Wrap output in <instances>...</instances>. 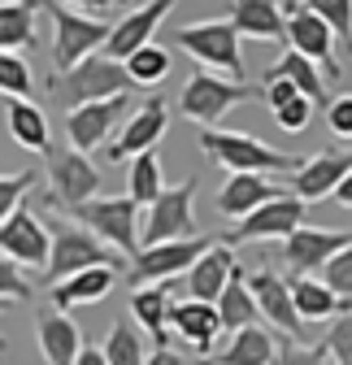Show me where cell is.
<instances>
[{
  "instance_id": "cell-16",
  "label": "cell",
  "mask_w": 352,
  "mask_h": 365,
  "mask_svg": "<svg viewBox=\"0 0 352 365\" xmlns=\"http://www.w3.org/2000/svg\"><path fill=\"white\" fill-rule=\"evenodd\" d=\"M248 292L257 300V313L266 317L270 327H279L291 344L304 339V322H300V313H296V300H291V283L279 279L274 269H257L248 274Z\"/></svg>"
},
{
  "instance_id": "cell-10",
  "label": "cell",
  "mask_w": 352,
  "mask_h": 365,
  "mask_svg": "<svg viewBox=\"0 0 352 365\" xmlns=\"http://www.w3.org/2000/svg\"><path fill=\"white\" fill-rule=\"evenodd\" d=\"M213 248L209 235H196V240H174V244H157V248H144L140 257H130V283L135 287H157V283H170L187 274L205 252Z\"/></svg>"
},
{
  "instance_id": "cell-28",
  "label": "cell",
  "mask_w": 352,
  "mask_h": 365,
  "mask_svg": "<svg viewBox=\"0 0 352 365\" xmlns=\"http://www.w3.org/2000/svg\"><path fill=\"white\" fill-rule=\"evenodd\" d=\"M170 313H174V296L170 287H140L130 296V317L135 327L148 331L157 339V348H165V335H170Z\"/></svg>"
},
{
  "instance_id": "cell-5",
  "label": "cell",
  "mask_w": 352,
  "mask_h": 365,
  "mask_svg": "<svg viewBox=\"0 0 352 365\" xmlns=\"http://www.w3.org/2000/svg\"><path fill=\"white\" fill-rule=\"evenodd\" d=\"M196 240V178H183L179 187H165L140 222V248Z\"/></svg>"
},
{
  "instance_id": "cell-41",
  "label": "cell",
  "mask_w": 352,
  "mask_h": 365,
  "mask_svg": "<svg viewBox=\"0 0 352 365\" xmlns=\"http://www.w3.org/2000/svg\"><path fill=\"white\" fill-rule=\"evenodd\" d=\"M326 344H283L274 365H326Z\"/></svg>"
},
{
  "instance_id": "cell-42",
  "label": "cell",
  "mask_w": 352,
  "mask_h": 365,
  "mask_svg": "<svg viewBox=\"0 0 352 365\" xmlns=\"http://www.w3.org/2000/svg\"><path fill=\"white\" fill-rule=\"evenodd\" d=\"M26 296H31V283H26L22 265L0 257V300H26Z\"/></svg>"
},
{
  "instance_id": "cell-11",
  "label": "cell",
  "mask_w": 352,
  "mask_h": 365,
  "mask_svg": "<svg viewBox=\"0 0 352 365\" xmlns=\"http://www.w3.org/2000/svg\"><path fill=\"white\" fill-rule=\"evenodd\" d=\"M304 226V200H296V196H279V200H270V205H261L257 213H248L244 222H235L231 231L222 235V244L231 248V244H257V240H291L296 231Z\"/></svg>"
},
{
  "instance_id": "cell-29",
  "label": "cell",
  "mask_w": 352,
  "mask_h": 365,
  "mask_svg": "<svg viewBox=\"0 0 352 365\" xmlns=\"http://www.w3.org/2000/svg\"><path fill=\"white\" fill-rule=\"evenodd\" d=\"M257 300H252V292H248V274L244 269H235V279L227 283V292L217 296V322H222V331H248V327H261L257 322Z\"/></svg>"
},
{
  "instance_id": "cell-31",
  "label": "cell",
  "mask_w": 352,
  "mask_h": 365,
  "mask_svg": "<svg viewBox=\"0 0 352 365\" xmlns=\"http://www.w3.org/2000/svg\"><path fill=\"white\" fill-rule=\"evenodd\" d=\"M270 78H287L304 101H314V105H322L326 101V78H322V70L314 66V61H304L300 53H283L270 70H266V83Z\"/></svg>"
},
{
  "instance_id": "cell-13",
  "label": "cell",
  "mask_w": 352,
  "mask_h": 365,
  "mask_svg": "<svg viewBox=\"0 0 352 365\" xmlns=\"http://www.w3.org/2000/svg\"><path fill=\"white\" fill-rule=\"evenodd\" d=\"M352 244V231H322V226H300V231L283 244V261L291 269V279H314Z\"/></svg>"
},
{
  "instance_id": "cell-48",
  "label": "cell",
  "mask_w": 352,
  "mask_h": 365,
  "mask_svg": "<svg viewBox=\"0 0 352 365\" xmlns=\"http://www.w3.org/2000/svg\"><path fill=\"white\" fill-rule=\"evenodd\" d=\"M335 200H339L343 209H352V174H348V178L339 182V192H335Z\"/></svg>"
},
{
  "instance_id": "cell-7",
  "label": "cell",
  "mask_w": 352,
  "mask_h": 365,
  "mask_svg": "<svg viewBox=\"0 0 352 365\" xmlns=\"http://www.w3.org/2000/svg\"><path fill=\"white\" fill-rule=\"evenodd\" d=\"M144 209L130 200V196H96L92 205H83L74 217L83 222V231H92L100 244L126 252V257H140V217Z\"/></svg>"
},
{
  "instance_id": "cell-34",
  "label": "cell",
  "mask_w": 352,
  "mask_h": 365,
  "mask_svg": "<svg viewBox=\"0 0 352 365\" xmlns=\"http://www.w3.org/2000/svg\"><path fill=\"white\" fill-rule=\"evenodd\" d=\"M161 182H165V178H161V157H157V148H152V153H140L135 161H130V192H126V196L135 200L140 209H148V205L165 192Z\"/></svg>"
},
{
  "instance_id": "cell-33",
  "label": "cell",
  "mask_w": 352,
  "mask_h": 365,
  "mask_svg": "<svg viewBox=\"0 0 352 365\" xmlns=\"http://www.w3.org/2000/svg\"><path fill=\"white\" fill-rule=\"evenodd\" d=\"M100 352H105V361H109V365H144V361H148L144 331H140L135 322H118V327L105 335Z\"/></svg>"
},
{
  "instance_id": "cell-37",
  "label": "cell",
  "mask_w": 352,
  "mask_h": 365,
  "mask_svg": "<svg viewBox=\"0 0 352 365\" xmlns=\"http://www.w3.org/2000/svg\"><path fill=\"white\" fill-rule=\"evenodd\" d=\"M35 182H39V174H35V170H14V174H0V226H5V222L22 209V200L31 196Z\"/></svg>"
},
{
  "instance_id": "cell-46",
  "label": "cell",
  "mask_w": 352,
  "mask_h": 365,
  "mask_svg": "<svg viewBox=\"0 0 352 365\" xmlns=\"http://www.w3.org/2000/svg\"><path fill=\"white\" fill-rule=\"evenodd\" d=\"M144 365H187V361H183L179 352H174V348H152Z\"/></svg>"
},
{
  "instance_id": "cell-24",
  "label": "cell",
  "mask_w": 352,
  "mask_h": 365,
  "mask_svg": "<svg viewBox=\"0 0 352 365\" xmlns=\"http://www.w3.org/2000/svg\"><path fill=\"white\" fill-rule=\"evenodd\" d=\"M5 126L14 135V144L26 153H48L53 148V130H48V113L35 101H5Z\"/></svg>"
},
{
  "instance_id": "cell-12",
  "label": "cell",
  "mask_w": 352,
  "mask_h": 365,
  "mask_svg": "<svg viewBox=\"0 0 352 365\" xmlns=\"http://www.w3.org/2000/svg\"><path fill=\"white\" fill-rule=\"evenodd\" d=\"M283 18H287V43H291V53H300L304 61L322 66L326 78H339L335 35H331V26H326L309 5H283Z\"/></svg>"
},
{
  "instance_id": "cell-35",
  "label": "cell",
  "mask_w": 352,
  "mask_h": 365,
  "mask_svg": "<svg viewBox=\"0 0 352 365\" xmlns=\"http://www.w3.org/2000/svg\"><path fill=\"white\" fill-rule=\"evenodd\" d=\"M165 74H170V53L161 48V43H148V48H140L126 61V78L140 83V87H157Z\"/></svg>"
},
{
  "instance_id": "cell-14",
  "label": "cell",
  "mask_w": 352,
  "mask_h": 365,
  "mask_svg": "<svg viewBox=\"0 0 352 365\" xmlns=\"http://www.w3.org/2000/svg\"><path fill=\"white\" fill-rule=\"evenodd\" d=\"M165 126H170V105L161 96H152L148 105H140L135 113L126 118V126L118 130V140L105 148V161L113 165V161H135L140 153H152L161 144Z\"/></svg>"
},
{
  "instance_id": "cell-49",
  "label": "cell",
  "mask_w": 352,
  "mask_h": 365,
  "mask_svg": "<svg viewBox=\"0 0 352 365\" xmlns=\"http://www.w3.org/2000/svg\"><path fill=\"white\" fill-rule=\"evenodd\" d=\"M9 309V300H0V313H5ZM0 352H5V339H0Z\"/></svg>"
},
{
  "instance_id": "cell-1",
  "label": "cell",
  "mask_w": 352,
  "mask_h": 365,
  "mask_svg": "<svg viewBox=\"0 0 352 365\" xmlns=\"http://www.w3.org/2000/svg\"><path fill=\"white\" fill-rule=\"evenodd\" d=\"M200 148L209 161L217 165H227L231 174H261V178H270L279 170H300V161L291 153H279L270 148L266 140H252V135L244 130H200Z\"/></svg>"
},
{
  "instance_id": "cell-44",
  "label": "cell",
  "mask_w": 352,
  "mask_h": 365,
  "mask_svg": "<svg viewBox=\"0 0 352 365\" xmlns=\"http://www.w3.org/2000/svg\"><path fill=\"white\" fill-rule=\"evenodd\" d=\"M309 118H314V101H304V96H300V101H291L287 109H279V113H274V122H279L287 135H300L304 126H309Z\"/></svg>"
},
{
  "instance_id": "cell-9",
  "label": "cell",
  "mask_w": 352,
  "mask_h": 365,
  "mask_svg": "<svg viewBox=\"0 0 352 365\" xmlns=\"http://www.w3.org/2000/svg\"><path fill=\"white\" fill-rule=\"evenodd\" d=\"M48 161V192L61 209L78 213L83 205H92L100 192V170L92 165V157H83L74 148H48L43 153Z\"/></svg>"
},
{
  "instance_id": "cell-23",
  "label": "cell",
  "mask_w": 352,
  "mask_h": 365,
  "mask_svg": "<svg viewBox=\"0 0 352 365\" xmlns=\"http://www.w3.org/2000/svg\"><path fill=\"white\" fill-rule=\"evenodd\" d=\"M231 26L239 39H287V18L274 0H235Z\"/></svg>"
},
{
  "instance_id": "cell-30",
  "label": "cell",
  "mask_w": 352,
  "mask_h": 365,
  "mask_svg": "<svg viewBox=\"0 0 352 365\" xmlns=\"http://www.w3.org/2000/svg\"><path fill=\"white\" fill-rule=\"evenodd\" d=\"M279 356V344L266 327H248V331H235L227 352L217 356V365H274Z\"/></svg>"
},
{
  "instance_id": "cell-40",
  "label": "cell",
  "mask_w": 352,
  "mask_h": 365,
  "mask_svg": "<svg viewBox=\"0 0 352 365\" xmlns=\"http://www.w3.org/2000/svg\"><path fill=\"white\" fill-rule=\"evenodd\" d=\"M322 283L331 287V292H339L343 300H352V244L335 257V261H326V269H322Z\"/></svg>"
},
{
  "instance_id": "cell-25",
  "label": "cell",
  "mask_w": 352,
  "mask_h": 365,
  "mask_svg": "<svg viewBox=\"0 0 352 365\" xmlns=\"http://www.w3.org/2000/svg\"><path fill=\"white\" fill-rule=\"evenodd\" d=\"M113 279H118V269H83V274H74V279L57 283V287L48 292V300H53L57 313L83 309V304H100V300L113 292Z\"/></svg>"
},
{
  "instance_id": "cell-27",
  "label": "cell",
  "mask_w": 352,
  "mask_h": 365,
  "mask_svg": "<svg viewBox=\"0 0 352 365\" xmlns=\"http://www.w3.org/2000/svg\"><path fill=\"white\" fill-rule=\"evenodd\" d=\"M291 283V300L300 322H322V317H343L352 313V300H343L339 292H331L322 279H287Z\"/></svg>"
},
{
  "instance_id": "cell-32",
  "label": "cell",
  "mask_w": 352,
  "mask_h": 365,
  "mask_svg": "<svg viewBox=\"0 0 352 365\" xmlns=\"http://www.w3.org/2000/svg\"><path fill=\"white\" fill-rule=\"evenodd\" d=\"M35 9L31 0H5L0 5V53H22L35 43Z\"/></svg>"
},
{
  "instance_id": "cell-21",
  "label": "cell",
  "mask_w": 352,
  "mask_h": 365,
  "mask_svg": "<svg viewBox=\"0 0 352 365\" xmlns=\"http://www.w3.org/2000/svg\"><path fill=\"white\" fill-rule=\"evenodd\" d=\"M283 192H279V182H270V178H261V174H231L222 187H217V213L222 217H235V222H244L248 213H257L261 205H270V200H279Z\"/></svg>"
},
{
  "instance_id": "cell-19",
  "label": "cell",
  "mask_w": 352,
  "mask_h": 365,
  "mask_svg": "<svg viewBox=\"0 0 352 365\" xmlns=\"http://www.w3.org/2000/svg\"><path fill=\"white\" fill-rule=\"evenodd\" d=\"M352 174V148L339 153V148H326L309 161H300L296 178H291V196L296 200H326L339 192V182Z\"/></svg>"
},
{
  "instance_id": "cell-36",
  "label": "cell",
  "mask_w": 352,
  "mask_h": 365,
  "mask_svg": "<svg viewBox=\"0 0 352 365\" xmlns=\"http://www.w3.org/2000/svg\"><path fill=\"white\" fill-rule=\"evenodd\" d=\"M31 91H35L31 66L18 53H0V96L5 101H31Z\"/></svg>"
},
{
  "instance_id": "cell-3",
  "label": "cell",
  "mask_w": 352,
  "mask_h": 365,
  "mask_svg": "<svg viewBox=\"0 0 352 365\" xmlns=\"http://www.w3.org/2000/svg\"><path fill=\"white\" fill-rule=\"evenodd\" d=\"M53 257H48V287L74 279L83 269H122V252H109V244H100L92 231L70 222H53Z\"/></svg>"
},
{
  "instance_id": "cell-8",
  "label": "cell",
  "mask_w": 352,
  "mask_h": 365,
  "mask_svg": "<svg viewBox=\"0 0 352 365\" xmlns=\"http://www.w3.org/2000/svg\"><path fill=\"white\" fill-rule=\"evenodd\" d=\"M252 96H257L252 83H231V78H222V74L200 70V74H192V78L183 83L179 109H183V118H192L200 130H213V122H222L235 105H244V101H252Z\"/></svg>"
},
{
  "instance_id": "cell-2",
  "label": "cell",
  "mask_w": 352,
  "mask_h": 365,
  "mask_svg": "<svg viewBox=\"0 0 352 365\" xmlns=\"http://www.w3.org/2000/svg\"><path fill=\"white\" fill-rule=\"evenodd\" d=\"M43 9H48V18H53V61H57L61 74H70L87 57L105 53L109 31H113L109 18H100V14H78L70 5H57V0H53V5H43Z\"/></svg>"
},
{
  "instance_id": "cell-6",
  "label": "cell",
  "mask_w": 352,
  "mask_h": 365,
  "mask_svg": "<svg viewBox=\"0 0 352 365\" xmlns=\"http://www.w3.org/2000/svg\"><path fill=\"white\" fill-rule=\"evenodd\" d=\"M126 87H130L126 66H118V61H109L105 53H96V57H87L83 66H74L70 74H61V78L53 83V96L74 113V109H83V105H100V101L126 96Z\"/></svg>"
},
{
  "instance_id": "cell-17",
  "label": "cell",
  "mask_w": 352,
  "mask_h": 365,
  "mask_svg": "<svg viewBox=\"0 0 352 365\" xmlns=\"http://www.w3.org/2000/svg\"><path fill=\"white\" fill-rule=\"evenodd\" d=\"M170 9H174L170 0H152V5H140V9L122 14V18L113 22V31H109L105 57H109V61H118V66H126L140 48H148V43H152V35H157V26L165 22V14H170Z\"/></svg>"
},
{
  "instance_id": "cell-43",
  "label": "cell",
  "mask_w": 352,
  "mask_h": 365,
  "mask_svg": "<svg viewBox=\"0 0 352 365\" xmlns=\"http://www.w3.org/2000/svg\"><path fill=\"white\" fill-rule=\"evenodd\" d=\"M326 126H331L335 135H343V140H352V91L326 101Z\"/></svg>"
},
{
  "instance_id": "cell-39",
  "label": "cell",
  "mask_w": 352,
  "mask_h": 365,
  "mask_svg": "<svg viewBox=\"0 0 352 365\" xmlns=\"http://www.w3.org/2000/svg\"><path fill=\"white\" fill-rule=\"evenodd\" d=\"M322 344H326V352H331V361H335V365H352V313L335 317Z\"/></svg>"
},
{
  "instance_id": "cell-26",
  "label": "cell",
  "mask_w": 352,
  "mask_h": 365,
  "mask_svg": "<svg viewBox=\"0 0 352 365\" xmlns=\"http://www.w3.org/2000/svg\"><path fill=\"white\" fill-rule=\"evenodd\" d=\"M170 327L183 335V344H192L196 352H209L222 322H217V304H200V300H174Z\"/></svg>"
},
{
  "instance_id": "cell-22",
  "label": "cell",
  "mask_w": 352,
  "mask_h": 365,
  "mask_svg": "<svg viewBox=\"0 0 352 365\" xmlns=\"http://www.w3.org/2000/svg\"><path fill=\"white\" fill-rule=\"evenodd\" d=\"M35 344H39V356L48 361V365H74L78 352L87 348L83 335H78V327L70 322V313H57V309L39 313V322H35Z\"/></svg>"
},
{
  "instance_id": "cell-38",
  "label": "cell",
  "mask_w": 352,
  "mask_h": 365,
  "mask_svg": "<svg viewBox=\"0 0 352 365\" xmlns=\"http://www.w3.org/2000/svg\"><path fill=\"white\" fill-rule=\"evenodd\" d=\"M309 9L331 26L335 39H343L352 48V0H309Z\"/></svg>"
},
{
  "instance_id": "cell-45",
  "label": "cell",
  "mask_w": 352,
  "mask_h": 365,
  "mask_svg": "<svg viewBox=\"0 0 352 365\" xmlns=\"http://www.w3.org/2000/svg\"><path fill=\"white\" fill-rule=\"evenodd\" d=\"M266 101H270V109L279 113V109H287L291 101H300V91H296L287 78H270V83H266Z\"/></svg>"
},
{
  "instance_id": "cell-18",
  "label": "cell",
  "mask_w": 352,
  "mask_h": 365,
  "mask_svg": "<svg viewBox=\"0 0 352 365\" xmlns=\"http://www.w3.org/2000/svg\"><path fill=\"white\" fill-rule=\"evenodd\" d=\"M130 109L126 96H113V101H100V105H83L74 113H66V135H70V148L74 153H96L105 148V140L113 135V126L122 122V113Z\"/></svg>"
},
{
  "instance_id": "cell-4",
  "label": "cell",
  "mask_w": 352,
  "mask_h": 365,
  "mask_svg": "<svg viewBox=\"0 0 352 365\" xmlns=\"http://www.w3.org/2000/svg\"><path fill=\"white\" fill-rule=\"evenodd\" d=\"M174 43H183V53L196 57L209 74H227L231 83H244V57H239V35L231 18H205L179 26Z\"/></svg>"
},
{
  "instance_id": "cell-15",
  "label": "cell",
  "mask_w": 352,
  "mask_h": 365,
  "mask_svg": "<svg viewBox=\"0 0 352 365\" xmlns=\"http://www.w3.org/2000/svg\"><path fill=\"white\" fill-rule=\"evenodd\" d=\"M0 257H9L14 265H31V269H48L53 257V235L26 205L0 226Z\"/></svg>"
},
{
  "instance_id": "cell-20",
  "label": "cell",
  "mask_w": 352,
  "mask_h": 365,
  "mask_svg": "<svg viewBox=\"0 0 352 365\" xmlns=\"http://www.w3.org/2000/svg\"><path fill=\"white\" fill-rule=\"evenodd\" d=\"M235 269H239V261H235V252L217 240L187 274H183V287H187V300H200V304H217V296L227 292V283L235 279Z\"/></svg>"
},
{
  "instance_id": "cell-47",
  "label": "cell",
  "mask_w": 352,
  "mask_h": 365,
  "mask_svg": "<svg viewBox=\"0 0 352 365\" xmlns=\"http://www.w3.org/2000/svg\"><path fill=\"white\" fill-rule=\"evenodd\" d=\"M74 365H109V361H105V352H100V348H83Z\"/></svg>"
}]
</instances>
